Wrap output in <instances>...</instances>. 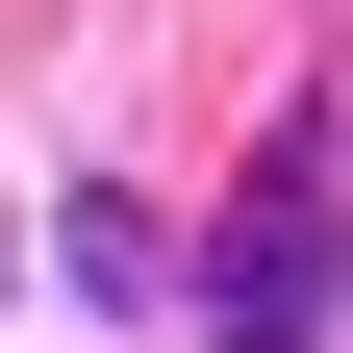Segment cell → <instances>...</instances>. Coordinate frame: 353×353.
I'll list each match as a JSON object with an SVG mask.
<instances>
[{
    "mask_svg": "<svg viewBox=\"0 0 353 353\" xmlns=\"http://www.w3.org/2000/svg\"><path fill=\"white\" fill-rule=\"evenodd\" d=\"M202 303H228V353H328V303H353V152H328V101H303V126H252Z\"/></svg>",
    "mask_w": 353,
    "mask_h": 353,
    "instance_id": "cell-1",
    "label": "cell"
}]
</instances>
